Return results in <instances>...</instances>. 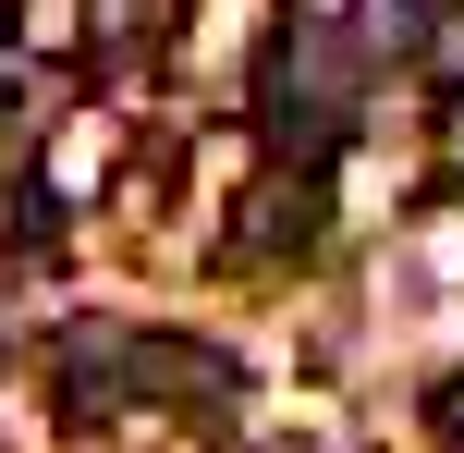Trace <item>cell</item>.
<instances>
[{
    "instance_id": "obj_1",
    "label": "cell",
    "mask_w": 464,
    "mask_h": 453,
    "mask_svg": "<svg viewBox=\"0 0 464 453\" xmlns=\"http://www.w3.org/2000/svg\"><path fill=\"white\" fill-rule=\"evenodd\" d=\"M122 380H135V392H184V405H220L232 356H220V343H184V331H122Z\"/></svg>"
},
{
    "instance_id": "obj_2",
    "label": "cell",
    "mask_w": 464,
    "mask_h": 453,
    "mask_svg": "<svg viewBox=\"0 0 464 453\" xmlns=\"http://www.w3.org/2000/svg\"><path fill=\"white\" fill-rule=\"evenodd\" d=\"M232 233H245L256 258H294V245L318 233V184H305V172H269V184L232 209Z\"/></svg>"
},
{
    "instance_id": "obj_3",
    "label": "cell",
    "mask_w": 464,
    "mask_h": 453,
    "mask_svg": "<svg viewBox=\"0 0 464 453\" xmlns=\"http://www.w3.org/2000/svg\"><path fill=\"white\" fill-rule=\"evenodd\" d=\"M428 86H464V25H440V37H428Z\"/></svg>"
},
{
    "instance_id": "obj_4",
    "label": "cell",
    "mask_w": 464,
    "mask_h": 453,
    "mask_svg": "<svg viewBox=\"0 0 464 453\" xmlns=\"http://www.w3.org/2000/svg\"><path fill=\"white\" fill-rule=\"evenodd\" d=\"M428 417H440V441H464V368H452L440 392H428Z\"/></svg>"
}]
</instances>
